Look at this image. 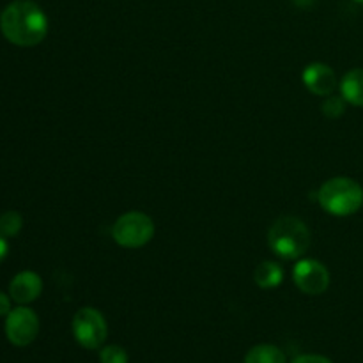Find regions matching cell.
Listing matches in <instances>:
<instances>
[{"mask_svg":"<svg viewBox=\"0 0 363 363\" xmlns=\"http://www.w3.org/2000/svg\"><path fill=\"white\" fill-rule=\"evenodd\" d=\"M0 30L13 45L35 46L48 34V18L38 4L16 0L0 14Z\"/></svg>","mask_w":363,"mask_h":363,"instance_id":"cell-1","label":"cell"},{"mask_svg":"<svg viewBox=\"0 0 363 363\" xmlns=\"http://www.w3.org/2000/svg\"><path fill=\"white\" fill-rule=\"evenodd\" d=\"M268 247L280 259H300L311 247V230L303 220L296 216H282L269 227Z\"/></svg>","mask_w":363,"mask_h":363,"instance_id":"cell-2","label":"cell"},{"mask_svg":"<svg viewBox=\"0 0 363 363\" xmlns=\"http://www.w3.org/2000/svg\"><path fill=\"white\" fill-rule=\"evenodd\" d=\"M318 202L328 215L351 216L362 209L363 186L351 177H332L319 188Z\"/></svg>","mask_w":363,"mask_h":363,"instance_id":"cell-3","label":"cell"},{"mask_svg":"<svg viewBox=\"0 0 363 363\" xmlns=\"http://www.w3.org/2000/svg\"><path fill=\"white\" fill-rule=\"evenodd\" d=\"M155 222L140 211H128L116 220L112 238L123 248H142L155 238Z\"/></svg>","mask_w":363,"mask_h":363,"instance_id":"cell-4","label":"cell"},{"mask_svg":"<svg viewBox=\"0 0 363 363\" xmlns=\"http://www.w3.org/2000/svg\"><path fill=\"white\" fill-rule=\"evenodd\" d=\"M73 337L84 350L94 351L103 347L108 337V325L98 308L84 307L74 314L71 323Z\"/></svg>","mask_w":363,"mask_h":363,"instance_id":"cell-5","label":"cell"},{"mask_svg":"<svg viewBox=\"0 0 363 363\" xmlns=\"http://www.w3.org/2000/svg\"><path fill=\"white\" fill-rule=\"evenodd\" d=\"M39 333V319L32 308L20 305L6 315V337L16 347H25L35 340Z\"/></svg>","mask_w":363,"mask_h":363,"instance_id":"cell-6","label":"cell"},{"mask_svg":"<svg viewBox=\"0 0 363 363\" xmlns=\"http://www.w3.org/2000/svg\"><path fill=\"white\" fill-rule=\"evenodd\" d=\"M293 280L301 293L319 296L330 287V272L315 259H301L294 266Z\"/></svg>","mask_w":363,"mask_h":363,"instance_id":"cell-7","label":"cell"},{"mask_svg":"<svg viewBox=\"0 0 363 363\" xmlns=\"http://www.w3.org/2000/svg\"><path fill=\"white\" fill-rule=\"evenodd\" d=\"M301 80H303L305 87L315 96H332L339 85L335 71L325 62L308 64L301 74Z\"/></svg>","mask_w":363,"mask_h":363,"instance_id":"cell-8","label":"cell"},{"mask_svg":"<svg viewBox=\"0 0 363 363\" xmlns=\"http://www.w3.org/2000/svg\"><path fill=\"white\" fill-rule=\"evenodd\" d=\"M43 280L34 272H21L11 280L9 296L18 305H28L41 296Z\"/></svg>","mask_w":363,"mask_h":363,"instance_id":"cell-9","label":"cell"},{"mask_svg":"<svg viewBox=\"0 0 363 363\" xmlns=\"http://www.w3.org/2000/svg\"><path fill=\"white\" fill-rule=\"evenodd\" d=\"M340 96L350 105L363 106V69L354 67L347 71L340 80Z\"/></svg>","mask_w":363,"mask_h":363,"instance_id":"cell-10","label":"cell"},{"mask_svg":"<svg viewBox=\"0 0 363 363\" xmlns=\"http://www.w3.org/2000/svg\"><path fill=\"white\" fill-rule=\"evenodd\" d=\"M284 280V269L279 262L275 261H264L255 268L254 272V282L257 284L261 289H275L282 284Z\"/></svg>","mask_w":363,"mask_h":363,"instance_id":"cell-11","label":"cell"},{"mask_svg":"<svg viewBox=\"0 0 363 363\" xmlns=\"http://www.w3.org/2000/svg\"><path fill=\"white\" fill-rule=\"evenodd\" d=\"M245 363H286V354L273 344H257L248 351Z\"/></svg>","mask_w":363,"mask_h":363,"instance_id":"cell-12","label":"cell"},{"mask_svg":"<svg viewBox=\"0 0 363 363\" xmlns=\"http://www.w3.org/2000/svg\"><path fill=\"white\" fill-rule=\"evenodd\" d=\"M23 227V218L18 211H6L0 216V234L4 238H14Z\"/></svg>","mask_w":363,"mask_h":363,"instance_id":"cell-13","label":"cell"},{"mask_svg":"<svg viewBox=\"0 0 363 363\" xmlns=\"http://www.w3.org/2000/svg\"><path fill=\"white\" fill-rule=\"evenodd\" d=\"M346 103L347 101L342 96H326L321 110L326 117H330V119H339V117H342L344 112H346Z\"/></svg>","mask_w":363,"mask_h":363,"instance_id":"cell-14","label":"cell"},{"mask_svg":"<svg viewBox=\"0 0 363 363\" xmlns=\"http://www.w3.org/2000/svg\"><path fill=\"white\" fill-rule=\"evenodd\" d=\"M99 362L101 363H128L130 357H128L126 350L117 344H108V346L101 347L99 351Z\"/></svg>","mask_w":363,"mask_h":363,"instance_id":"cell-15","label":"cell"},{"mask_svg":"<svg viewBox=\"0 0 363 363\" xmlns=\"http://www.w3.org/2000/svg\"><path fill=\"white\" fill-rule=\"evenodd\" d=\"M291 363H333L330 358L323 357V354H300L294 358Z\"/></svg>","mask_w":363,"mask_h":363,"instance_id":"cell-16","label":"cell"},{"mask_svg":"<svg viewBox=\"0 0 363 363\" xmlns=\"http://www.w3.org/2000/svg\"><path fill=\"white\" fill-rule=\"evenodd\" d=\"M11 311H13V308H11V296L0 293V318L9 314Z\"/></svg>","mask_w":363,"mask_h":363,"instance_id":"cell-17","label":"cell"},{"mask_svg":"<svg viewBox=\"0 0 363 363\" xmlns=\"http://www.w3.org/2000/svg\"><path fill=\"white\" fill-rule=\"evenodd\" d=\"M7 252H9V245H7L6 238H4L2 234H0V262H2L4 259H6Z\"/></svg>","mask_w":363,"mask_h":363,"instance_id":"cell-18","label":"cell"},{"mask_svg":"<svg viewBox=\"0 0 363 363\" xmlns=\"http://www.w3.org/2000/svg\"><path fill=\"white\" fill-rule=\"evenodd\" d=\"M293 4L298 7H311L314 6L315 0H293Z\"/></svg>","mask_w":363,"mask_h":363,"instance_id":"cell-19","label":"cell"},{"mask_svg":"<svg viewBox=\"0 0 363 363\" xmlns=\"http://www.w3.org/2000/svg\"><path fill=\"white\" fill-rule=\"evenodd\" d=\"M354 2H358V4H363V0H354Z\"/></svg>","mask_w":363,"mask_h":363,"instance_id":"cell-20","label":"cell"}]
</instances>
